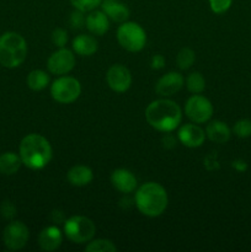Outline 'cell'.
<instances>
[{
  "mask_svg": "<svg viewBox=\"0 0 251 252\" xmlns=\"http://www.w3.org/2000/svg\"><path fill=\"white\" fill-rule=\"evenodd\" d=\"M81 94V85L78 79L73 76L61 75L51 85V95L54 101L63 105L73 103Z\"/></svg>",
  "mask_w": 251,
  "mask_h": 252,
  "instance_id": "52a82bcc",
  "label": "cell"
},
{
  "mask_svg": "<svg viewBox=\"0 0 251 252\" xmlns=\"http://www.w3.org/2000/svg\"><path fill=\"white\" fill-rule=\"evenodd\" d=\"M106 81L115 93H126L132 85V74L122 64H113L106 74Z\"/></svg>",
  "mask_w": 251,
  "mask_h": 252,
  "instance_id": "8fae6325",
  "label": "cell"
},
{
  "mask_svg": "<svg viewBox=\"0 0 251 252\" xmlns=\"http://www.w3.org/2000/svg\"><path fill=\"white\" fill-rule=\"evenodd\" d=\"M95 233V223L88 217L73 216L64 223V235L74 244L89 243L94 239Z\"/></svg>",
  "mask_w": 251,
  "mask_h": 252,
  "instance_id": "8992f818",
  "label": "cell"
},
{
  "mask_svg": "<svg viewBox=\"0 0 251 252\" xmlns=\"http://www.w3.org/2000/svg\"><path fill=\"white\" fill-rule=\"evenodd\" d=\"M185 79L181 73L177 71H169L157 80L155 85V93L161 97H169L175 95L182 89Z\"/></svg>",
  "mask_w": 251,
  "mask_h": 252,
  "instance_id": "7c38bea8",
  "label": "cell"
},
{
  "mask_svg": "<svg viewBox=\"0 0 251 252\" xmlns=\"http://www.w3.org/2000/svg\"><path fill=\"white\" fill-rule=\"evenodd\" d=\"M74 9L80 10L83 12H90L100 6L102 0H69Z\"/></svg>",
  "mask_w": 251,
  "mask_h": 252,
  "instance_id": "4316f807",
  "label": "cell"
},
{
  "mask_svg": "<svg viewBox=\"0 0 251 252\" xmlns=\"http://www.w3.org/2000/svg\"><path fill=\"white\" fill-rule=\"evenodd\" d=\"M111 184L121 193H132L137 189V177L127 169H117L111 174Z\"/></svg>",
  "mask_w": 251,
  "mask_h": 252,
  "instance_id": "5bb4252c",
  "label": "cell"
},
{
  "mask_svg": "<svg viewBox=\"0 0 251 252\" xmlns=\"http://www.w3.org/2000/svg\"><path fill=\"white\" fill-rule=\"evenodd\" d=\"M234 0H208L209 7L214 14H224L228 11L233 5Z\"/></svg>",
  "mask_w": 251,
  "mask_h": 252,
  "instance_id": "83f0119b",
  "label": "cell"
},
{
  "mask_svg": "<svg viewBox=\"0 0 251 252\" xmlns=\"http://www.w3.org/2000/svg\"><path fill=\"white\" fill-rule=\"evenodd\" d=\"M74 66H75V54L65 47L57 49L47 61V68L49 73L54 75H65L73 70Z\"/></svg>",
  "mask_w": 251,
  "mask_h": 252,
  "instance_id": "30bf717a",
  "label": "cell"
},
{
  "mask_svg": "<svg viewBox=\"0 0 251 252\" xmlns=\"http://www.w3.org/2000/svg\"><path fill=\"white\" fill-rule=\"evenodd\" d=\"M179 140L181 144L187 148H199L206 139V132L199 126L193 123H187L180 127L177 133Z\"/></svg>",
  "mask_w": 251,
  "mask_h": 252,
  "instance_id": "4fadbf2b",
  "label": "cell"
},
{
  "mask_svg": "<svg viewBox=\"0 0 251 252\" xmlns=\"http://www.w3.org/2000/svg\"><path fill=\"white\" fill-rule=\"evenodd\" d=\"M117 41L123 49L137 53L147 44V33L137 22L125 21L117 29Z\"/></svg>",
  "mask_w": 251,
  "mask_h": 252,
  "instance_id": "5b68a950",
  "label": "cell"
},
{
  "mask_svg": "<svg viewBox=\"0 0 251 252\" xmlns=\"http://www.w3.org/2000/svg\"><path fill=\"white\" fill-rule=\"evenodd\" d=\"M196 61V53L188 47H184L179 51L176 57V64L181 70H187L193 65Z\"/></svg>",
  "mask_w": 251,
  "mask_h": 252,
  "instance_id": "603a6c76",
  "label": "cell"
},
{
  "mask_svg": "<svg viewBox=\"0 0 251 252\" xmlns=\"http://www.w3.org/2000/svg\"><path fill=\"white\" fill-rule=\"evenodd\" d=\"M86 252H116L117 246L108 239H96L89 241L85 248Z\"/></svg>",
  "mask_w": 251,
  "mask_h": 252,
  "instance_id": "cb8c5ba5",
  "label": "cell"
},
{
  "mask_svg": "<svg viewBox=\"0 0 251 252\" xmlns=\"http://www.w3.org/2000/svg\"><path fill=\"white\" fill-rule=\"evenodd\" d=\"M52 42L58 48L65 47V44L68 43V32L64 29H61V27L54 29L53 32H52Z\"/></svg>",
  "mask_w": 251,
  "mask_h": 252,
  "instance_id": "f1b7e54d",
  "label": "cell"
},
{
  "mask_svg": "<svg viewBox=\"0 0 251 252\" xmlns=\"http://www.w3.org/2000/svg\"><path fill=\"white\" fill-rule=\"evenodd\" d=\"M233 133L241 139L251 137V120L243 118V120L236 121L233 127Z\"/></svg>",
  "mask_w": 251,
  "mask_h": 252,
  "instance_id": "484cf974",
  "label": "cell"
},
{
  "mask_svg": "<svg viewBox=\"0 0 251 252\" xmlns=\"http://www.w3.org/2000/svg\"><path fill=\"white\" fill-rule=\"evenodd\" d=\"M98 48V43L96 38L91 34L81 33L78 34L73 39V51L78 56L81 57H90L96 53Z\"/></svg>",
  "mask_w": 251,
  "mask_h": 252,
  "instance_id": "ffe728a7",
  "label": "cell"
},
{
  "mask_svg": "<svg viewBox=\"0 0 251 252\" xmlns=\"http://www.w3.org/2000/svg\"><path fill=\"white\" fill-rule=\"evenodd\" d=\"M233 167L239 172H245L248 170V164L245 160L243 159H236L233 161Z\"/></svg>",
  "mask_w": 251,
  "mask_h": 252,
  "instance_id": "d6a6232c",
  "label": "cell"
},
{
  "mask_svg": "<svg viewBox=\"0 0 251 252\" xmlns=\"http://www.w3.org/2000/svg\"><path fill=\"white\" fill-rule=\"evenodd\" d=\"M66 180L74 187L88 186L94 180V172L90 167L85 166V165H75L69 169L68 174H66Z\"/></svg>",
  "mask_w": 251,
  "mask_h": 252,
  "instance_id": "d6986e66",
  "label": "cell"
},
{
  "mask_svg": "<svg viewBox=\"0 0 251 252\" xmlns=\"http://www.w3.org/2000/svg\"><path fill=\"white\" fill-rule=\"evenodd\" d=\"M30 239V231L26 224L20 220H12L2 231V241L7 250L17 251L26 246Z\"/></svg>",
  "mask_w": 251,
  "mask_h": 252,
  "instance_id": "9c48e42d",
  "label": "cell"
},
{
  "mask_svg": "<svg viewBox=\"0 0 251 252\" xmlns=\"http://www.w3.org/2000/svg\"><path fill=\"white\" fill-rule=\"evenodd\" d=\"M101 10L107 15V17L112 21L122 24L129 19L130 11L128 6L120 0H102Z\"/></svg>",
  "mask_w": 251,
  "mask_h": 252,
  "instance_id": "e0dca14e",
  "label": "cell"
},
{
  "mask_svg": "<svg viewBox=\"0 0 251 252\" xmlns=\"http://www.w3.org/2000/svg\"><path fill=\"white\" fill-rule=\"evenodd\" d=\"M85 26L94 36H103L110 29V19L102 10H93L85 20Z\"/></svg>",
  "mask_w": 251,
  "mask_h": 252,
  "instance_id": "2e32d148",
  "label": "cell"
},
{
  "mask_svg": "<svg viewBox=\"0 0 251 252\" xmlns=\"http://www.w3.org/2000/svg\"><path fill=\"white\" fill-rule=\"evenodd\" d=\"M145 120L157 132L170 133L181 125L182 110L175 101L159 98L152 101L145 108Z\"/></svg>",
  "mask_w": 251,
  "mask_h": 252,
  "instance_id": "6da1fadb",
  "label": "cell"
},
{
  "mask_svg": "<svg viewBox=\"0 0 251 252\" xmlns=\"http://www.w3.org/2000/svg\"><path fill=\"white\" fill-rule=\"evenodd\" d=\"M206 137L217 144H225L231 137V129L225 122L212 121L206 128Z\"/></svg>",
  "mask_w": 251,
  "mask_h": 252,
  "instance_id": "ac0fdd59",
  "label": "cell"
},
{
  "mask_svg": "<svg viewBox=\"0 0 251 252\" xmlns=\"http://www.w3.org/2000/svg\"><path fill=\"white\" fill-rule=\"evenodd\" d=\"M21 165L22 160L16 153L6 152L0 155V174L5 175V176H11V175L16 174Z\"/></svg>",
  "mask_w": 251,
  "mask_h": 252,
  "instance_id": "44dd1931",
  "label": "cell"
},
{
  "mask_svg": "<svg viewBox=\"0 0 251 252\" xmlns=\"http://www.w3.org/2000/svg\"><path fill=\"white\" fill-rule=\"evenodd\" d=\"M22 165L31 170H42L51 162L53 149L43 135L31 133L22 138L19 147Z\"/></svg>",
  "mask_w": 251,
  "mask_h": 252,
  "instance_id": "7a4b0ae2",
  "label": "cell"
},
{
  "mask_svg": "<svg viewBox=\"0 0 251 252\" xmlns=\"http://www.w3.org/2000/svg\"><path fill=\"white\" fill-rule=\"evenodd\" d=\"M134 203L143 216L157 218L166 211L169 197L166 189L160 184L145 182L135 189Z\"/></svg>",
  "mask_w": 251,
  "mask_h": 252,
  "instance_id": "3957f363",
  "label": "cell"
},
{
  "mask_svg": "<svg viewBox=\"0 0 251 252\" xmlns=\"http://www.w3.org/2000/svg\"><path fill=\"white\" fill-rule=\"evenodd\" d=\"M186 86L189 93L192 94H202L206 89V80L203 75L198 71H193L189 74L186 79Z\"/></svg>",
  "mask_w": 251,
  "mask_h": 252,
  "instance_id": "d4e9b609",
  "label": "cell"
},
{
  "mask_svg": "<svg viewBox=\"0 0 251 252\" xmlns=\"http://www.w3.org/2000/svg\"><path fill=\"white\" fill-rule=\"evenodd\" d=\"M63 243V233L56 225L44 228L38 235V245L43 251L52 252L61 248Z\"/></svg>",
  "mask_w": 251,
  "mask_h": 252,
  "instance_id": "9a60e30c",
  "label": "cell"
},
{
  "mask_svg": "<svg viewBox=\"0 0 251 252\" xmlns=\"http://www.w3.org/2000/svg\"><path fill=\"white\" fill-rule=\"evenodd\" d=\"M165 65V58L161 56V54H155V56L152 57L150 59V66L152 69H155V70H159V69H162Z\"/></svg>",
  "mask_w": 251,
  "mask_h": 252,
  "instance_id": "4dcf8cb0",
  "label": "cell"
},
{
  "mask_svg": "<svg viewBox=\"0 0 251 252\" xmlns=\"http://www.w3.org/2000/svg\"><path fill=\"white\" fill-rule=\"evenodd\" d=\"M26 83L32 91H42L49 85V75L44 70L36 69L27 75Z\"/></svg>",
  "mask_w": 251,
  "mask_h": 252,
  "instance_id": "7402d4cb",
  "label": "cell"
},
{
  "mask_svg": "<svg viewBox=\"0 0 251 252\" xmlns=\"http://www.w3.org/2000/svg\"><path fill=\"white\" fill-rule=\"evenodd\" d=\"M27 57V43L17 32H5L0 36V64L14 69L21 65Z\"/></svg>",
  "mask_w": 251,
  "mask_h": 252,
  "instance_id": "277c9868",
  "label": "cell"
},
{
  "mask_svg": "<svg viewBox=\"0 0 251 252\" xmlns=\"http://www.w3.org/2000/svg\"><path fill=\"white\" fill-rule=\"evenodd\" d=\"M213 105L211 101L199 94H193L185 105L186 116L197 125L208 122L213 116Z\"/></svg>",
  "mask_w": 251,
  "mask_h": 252,
  "instance_id": "ba28073f",
  "label": "cell"
},
{
  "mask_svg": "<svg viewBox=\"0 0 251 252\" xmlns=\"http://www.w3.org/2000/svg\"><path fill=\"white\" fill-rule=\"evenodd\" d=\"M86 17L84 16V12L80 10H76L71 12L70 15V25L73 26V29H81V27L85 25Z\"/></svg>",
  "mask_w": 251,
  "mask_h": 252,
  "instance_id": "f546056e",
  "label": "cell"
},
{
  "mask_svg": "<svg viewBox=\"0 0 251 252\" xmlns=\"http://www.w3.org/2000/svg\"><path fill=\"white\" fill-rule=\"evenodd\" d=\"M16 213V209H15L14 204H11L10 202H4L1 204V214L5 218H12Z\"/></svg>",
  "mask_w": 251,
  "mask_h": 252,
  "instance_id": "1f68e13d",
  "label": "cell"
}]
</instances>
